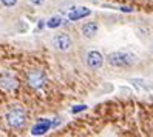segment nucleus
Wrapping results in <instances>:
<instances>
[{
    "instance_id": "423d86ee",
    "label": "nucleus",
    "mask_w": 153,
    "mask_h": 137,
    "mask_svg": "<svg viewBox=\"0 0 153 137\" xmlns=\"http://www.w3.org/2000/svg\"><path fill=\"white\" fill-rule=\"evenodd\" d=\"M91 14V10H88L85 6H79V8H74V10H71L67 15V19L70 22H77V20H82L85 17H88Z\"/></svg>"
},
{
    "instance_id": "f03ea898",
    "label": "nucleus",
    "mask_w": 153,
    "mask_h": 137,
    "mask_svg": "<svg viewBox=\"0 0 153 137\" xmlns=\"http://www.w3.org/2000/svg\"><path fill=\"white\" fill-rule=\"evenodd\" d=\"M5 119H6V123L10 128H13V130H20L26 123V113L20 106H13L11 109H8Z\"/></svg>"
},
{
    "instance_id": "1a4fd4ad",
    "label": "nucleus",
    "mask_w": 153,
    "mask_h": 137,
    "mask_svg": "<svg viewBox=\"0 0 153 137\" xmlns=\"http://www.w3.org/2000/svg\"><path fill=\"white\" fill-rule=\"evenodd\" d=\"M48 128H50V122L42 120V122H39L37 125L33 128V134H43L45 131L48 130Z\"/></svg>"
},
{
    "instance_id": "ddd939ff",
    "label": "nucleus",
    "mask_w": 153,
    "mask_h": 137,
    "mask_svg": "<svg viewBox=\"0 0 153 137\" xmlns=\"http://www.w3.org/2000/svg\"><path fill=\"white\" fill-rule=\"evenodd\" d=\"M121 11H124V13H131V11H133V8H130V6H128V8H127V6H122V8H121Z\"/></svg>"
},
{
    "instance_id": "f257e3e1",
    "label": "nucleus",
    "mask_w": 153,
    "mask_h": 137,
    "mask_svg": "<svg viewBox=\"0 0 153 137\" xmlns=\"http://www.w3.org/2000/svg\"><path fill=\"white\" fill-rule=\"evenodd\" d=\"M107 62L113 68H130L136 62V57L128 51H114L107 56Z\"/></svg>"
},
{
    "instance_id": "4468645a",
    "label": "nucleus",
    "mask_w": 153,
    "mask_h": 137,
    "mask_svg": "<svg viewBox=\"0 0 153 137\" xmlns=\"http://www.w3.org/2000/svg\"><path fill=\"white\" fill-rule=\"evenodd\" d=\"M82 109H85V106H84V105H82V106H74L73 113H76V111H82Z\"/></svg>"
},
{
    "instance_id": "0eeeda50",
    "label": "nucleus",
    "mask_w": 153,
    "mask_h": 137,
    "mask_svg": "<svg viewBox=\"0 0 153 137\" xmlns=\"http://www.w3.org/2000/svg\"><path fill=\"white\" fill-rule=\"evenodd\" d=\"M97 31H99V25L96 22H87L80 26V34H82V37H85V39L96 37Z\"/></svg>"
},
{
    "instance_id": "39448f33",
    "label": "nucleus",
    "mask_w": 153,
    "mask_h": 137,
    "mask_svg": "<svg viewBox=\"0 0 153 137\" xmlns=\"http://www.w3.org/2000/svg\"><path fill=\"white\" fill-rule=\"evenodd\" d=\"M85 65H87L90 69H93V71L101 69L102 65H104V56H102L99 51H96V49L88 51V52L85 54Z\"/></svg>"
},
{
    "instance_id": "20e7f679",
    "label": "nucleus",
    "mask_w": 153,
    "mask_h": 137,
    "mask_svg": "<svg viewBox=\"0 0 153 137\" xmlns=\"http://www.w3.org/2000/svg\"><path fill=\"white\" fill-rule=\"evenodd\" d=\"M53 46H54L56 51H60V52H67L71 49L73 46V40H71L70 34L67 32H59L53 37Z\"/></svg>"
},
{
    "instance_id": "7ed1b4c3",
    "label": "nucleus",
    "mask_w": 153,
    "mask_h": 137,
    "mask_svg": "<svg viewBox=\"0 0 153 137\" xmlns=\"http://www.w3.org/2000/svg\"><path fill=\"white\" fill-rule=\"evenodd\" d=\"M26 82L33 89H40L47 83V74L42 69H31L26 74Z\"/></svg>"
},
{
    "instance_id": "9b49d317",
    "label": "nucleus",
    "mask_w": 153,
    "mask_h": 137,
    "mask_svg": "<svg viewBox=\"0 0 153 137\" xmlns=\"http://www.w3.org/2000/svg\"><path fill=\"white\" fill-rule=\"evenodd\" d=\"M17 2H19V0H0L2 6H5V8H14L17 5Z\"/></svg>"
},
{
    "instance_id": "f8f14e48",
    "label": "nucleus",
    "mask_w": 153,
    "mask_h": 137,
    "mask_svg": "<svg viewBox=\"0 0 153 137\" xmlns=\"http://www.w3.org/2000/svg\"><path fill=\"white\" fill-rule=\"evenodd\" d=\"M30 3L34 5V6H42V5L47 3V0H30Z\"/></svg>"
},
{
    "instance_id": "6e6552de",
    "label": "nucleus",
    "mask_w": 153,
    "mask_h": 137,
    "mask_svg": "<svg viewBox=\"0 0 153 137\" xmlns=\"http://www.w3.org/2000/svg\"><path fill=\"white\" fill-rule=\"evenodd\" d=\"M17 86H19L17 80H16L13 76H10V74H6V76H3L2 79H0V88L5 89V91H8V93H11V91H16Z\"/></svg>"
},
{
    "instance_id": "9d476101",
    "label": "nucleus",
    "mask_w": 153,
    "mask_h": 137,
    "mask_svg": "<svg viewBox=\"0 0 153 137\" xmlns=\"http://www.w3.org/2000/svg\"><path fill=\"white\" fill-rule=\"evenodd\" d=\"M60 23H62V19H60L59 15H56V17H51V19L48 20L47 26H48V28H57Z\"/></svg>"
}]
</instances>
